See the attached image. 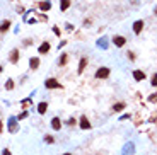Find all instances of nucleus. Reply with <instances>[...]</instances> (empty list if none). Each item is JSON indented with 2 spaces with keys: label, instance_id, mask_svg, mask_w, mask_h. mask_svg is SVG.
I'll use <instances>...</instances> for the list:
<instances>
[{
  "label": "nucleus",
  "instance_id": "f257e3e1",
  "mask_svg": "<svg viewBox=\"0 0 157 155\" xmlns=\"http://www.w3.org/2000/svg\"><path fill=\"white\" fill-rule=\"evenodd\" d=\"M108 77H109V68L108 67H101L96 72V79H108Z\"/></svg>",
  "mask_w": 157,
  "mask_h": 155
},
{
  "label": "nucleus",
  "instance_id": "f03ea898",
  "mask_svg": "<svg viewBox=\"0 0 157 155\" xmlns=\"http://www.w3.org/2000/svg\"><path fill=\"white\" fill-rule=\"evenodd\" d=\"M45 85H46V89H58V87H60V82H58L57 79H48V80L45 82Z\"/></svg>",
  "mask_w": 157,
  "mask_h": 155
},
{
  "label": "nucleus",
  "instance_id": "7ed1b4c3",
  "mask_svg": "<svg viewBox=\"0 0 157 155\" xmlns=\"http://www.w3.org/2000/svg\"><path fill=\"white\" fill-rule=\"evenodd\" d=\"M142 29H143V21H135L133 22V32H135V34H140Z\"/></svg>",
  "mask_w": 157,
  "mask_h": 155
},
{
  "label": "nucleus",
  "instance_id": "20e7f679",
  "mask_svg": "<svg viewBox=\"0 0 157 155\" xmlns=\"http://www.w3.org/2000/svg\"><path fill=\"white\" fill-rule=\"evenodd\" d=\"M133 79H135L137 82H142L145 79V73H143L142 70H135V72H133Z\"/></svg>",
  "mask_w": 157,
  "mask_h": 155
},
{
  "label": "nucleus",
  "instance_id": "39448f33",
  "mask_svg": "<svg viewBox=\"0 0 157 155\" xmlns=\"http://www.w3.org/2000/svg\"><path fill=\"white\" fill-rule=\"evenodd\" d=\"M113 43H115V46H123L126 43V39L123 36H115L113 37Z\"/></svg>",
  "mask_w": 157,
  "mask_h": 155
},
{
  "label": "nucleus",
  "instance_id": "423d86ee",
  "mask_svg": "<svg viewBox=\"0 0 157 155\" xmlns=\"http://www.w3.org/2000/svg\"><path fill=\"white\" fill-rule=\"evenodd\" d=\"M80 128L82 130H89L91 128V123H89V119H87V116H82V118H80Z\"/></svg>",
  "mask_w": 157,
  "mask_h": 155
},
{
  "label": "nucleus",
  "instance_id": "0eeeda50",
  "mask_svg": "<svg viewBox=\"0 0 157 155\" xmlns=\"http://www.w3.org/2000/svg\"><path fill=\"white\" fill-rule=\"evenodd\" d=\"M38 51H39V55L48 53V51H50V43H48V41H45V43H43L41 46H39V49H38Z\"/></svg>",
  "mask_w": 157,
  "mask_h": 155
},
{
  "label": "nucleus",
  "instance_id": "6e6552de",
  "mask_svg": "<svg viewBox=\"0 0 157 155\" xmlns=\"http://www.w3.org/2000/svg\"><path fill=\"white\" fill-rule=\"evenodd\" d=\"M46 111H48V104L46 102H39V104H38V112H39V114H45Z\"/></svg>",
  "mask_w": 157,
  "mask_h": 155
},
{
  "label": "nucleus",
  "instance_id": "1a4fd4ad",
  "mask_svg": "<svg viewBox=\"0 0 157 155\" xmlns=\"http://www.w3.org/2000/svg\"><path fill=\"white\" fill-rule=\"evenodd\" d=\"M17 60H19V49H12L11 51V61L12 63H17Z\"/></svg>",
  "mask_w": 157,
  "mask_h": 155
},
{
  "label": "nucleus",
  "instance_id": "9d476101",
  "mask_svg": "<svg viewBox=\"0 0 157 155\" xmlns=\"http://www.w3.org/2000/svg\"><path fill=\"white\" fill-rule=\"evenodd\" d=\"M51 128L53 130H60L62 128V121H60L58 118H53L51 119Z\"/></svg>",
  "mask_w": 157,
  "mask_h": 155
},
{
  "label": "nucleus",
  "instance_id": "9b49d317",
  "mask_svg": "<svg viewBox=\"0 0 157 155\" xmlns=\"http://www.w3.org/2000/svg\"><path fill=\"white\" fill-rule=\"evenodd\" d=\"M29 67H31L32 70H36L38 67H39V58H31L29 60Z\"/></svg>",
  "mask_w": 157,
  "mask_h": 155
},
{
  "label": "nucleus",
  "instance_id": "f8f14e48",
  "mask_svg": "<svg viewBox=\"0 0 157 155\" xmlns=\"http://www.w3.org/2000/svg\"><path fill=\"white\" fill-rule=\"evenodd\" d=\"M85 65H87V58H82L80 60V63H78V70H77L78 73H82V72L85 70Z\"/></svg>",
  "mask_w": 157,
  "mask_h": 155
},
{
  "label": "nucleus",
  "instance_id": "ddd939ff",
  "mask_svg": "<svg viewBox=\"0 0 157 155\" xmlns=\"http://www.w3.org/2000/svg\"><path fill=\"white\" fill-rule=\"evenodd\" d=\"M123 109H125V102H118V104L113 106V111H115V112H121Z\"/></svg>",
  "mask_w": 157,
  "mask_h": 155
},
{
  "label": "nucleus",
  "instance_id": "4468645a",
  "mask_svg": "<svg viewBox=\"0 0 157 155\" xmlns=\"http://www.w3.org/2000/svg\"><path fill=\"white\" fill-rule=\"evenodd\" d=\"M68 7H70V0H62V4H60V9H62L63 12L67 10Z\"/></svg>",
  "mask_w": 157,
  "mask_h": 155
},
{
  "label": "nucleus",
  "instance_id": "2eb2a0df",
  "mask_svg": "<svg viewBox=\"0 0 157 155\" xmlns=\"http://www.w3.org/2000/svg\"><path fill=\"white\" fill-rule=\"evenodd\" d=\"M50 7H51L50 2H41V4H39V9H41V10H48Z\"/></svg>",
  "mask_w": 157,
  "mask_h": 155
},
{
  "label": "nucleus",
  "instance_id": "dca6fc26",
  "mask_svg": "<svg viewBox=\"0 0 157 155\" xmlns=\"http://www.w3.org/2000/svg\"><path fill=\"white\" fill-rule=\"evenodd\" d=\"M9 26H11V21H4V22H2V32L9 31Z\"/></svg>",
  "mask_w": 157,
  "mask_h": 155
},
{
  "label": "nucleus",
  "instance_id": "f3484780",
  "mask_svg": "<svg viewBox=\"0 0 157 155\" xmlns=\"http://www.w3.org/2000/svg\"><path fill=\"white\" fill-rule=\"evenodd\" d=\"M150 84H152L154 87H157V73L152 75V82H150Z\"/></svg>",
  "mask_w": 157,
  "mask_h": 155
},
{
  "label": "nucleus",
  "instance_id": "a211bd4d",
  "mask_svg": "<svg viewBox=\"0 0 157 155\" xmlns=\"http://www.w3.org/2000/svg\"><path fill=\"white\" fill-rule=\"evenodd\" d=\"M67 63V55H62V58H60V65H65Z\"/></svg>",
  "mask_w": 157,
  "mask_h": 155
},
{
  "label": "nucleus",
  "instance_id": "6ab92c4d",
  "mask_svg": "<svg viewBox=\"0 0 157 155\" xmlns=\"http://www.w3.org/2000/svg\"><path fill=\"white\" fill-rule=\"evenodd\" d=\"M45 140H46L48 143H53V142H55V138H53V136H50V135H46V136H45Z\"/></svg>",
  "mask_w": 157,
  "mask_h": 155
},
{
  "label": "nucleus",
  "instance_id": "aec40b11",
  "mask_svg": "<svg viewBox=\"0 0 157 155\" xmlns=\"http://www.w3.org/2000/svg\"><path fill=\"white\" fill-rule=\"evenodd\" d=\"M12 87H14V84H12V80H7V89H9V91H11Z\"/></svg>",
  "mask_w": 157,
  "mask_h": 155
},
{
  "label": "nucleus",
  "instance_id": "412c9836",
  "mask_svg": "<svg viewBox=\"0 0 157 155\" xmlns=\"http://www.w3.org/2000/svg\"><path fill=\"white\" fill-rule=\"evenodd\" d=\"M75 123H77V121H75V119H73V118H70V119H68V123H67V124H70V126H73V124H75Z\"/></svg>",
  "mask_w": 157,
  "mask_h": 155
},
{
  "label": "nucleus",
  "instance_id": "4be33fe9",
  "mask_svg": "<svg viewBox=\"0 0 157 155\" xmlns=\"http://www.w3.org/2000/svg\"><path fill=\"white\" fill-rule=\"evenodd\" d=\"M11 130H12V131H16V124H14V119L11 121Z\"/></svg>",
  "mask_w": 157,
  "mask_h": 155
},
{
  "label": "nucleus",
  "instance_id": "5701e85b",
  "mask_svg": "<svg viewBox=\"0 0 157 155\" xmlns=\"http://www.w3.org/2000/svg\"><path fill=\"white\" fill-rule=\"evenodd\" d=\"M149 101H152V102H154V101H157V94H154V96H150V99H149Z\"/></svg>",
  "mask_w": 157,
  "mask_h": 155
},
{
  "label": "nucleus",
  "instance_id": "b1692460",
  "mask_svg": "<svg viewBox=\"0 0 157 155\" xmlns=\"http://www.w3.org/2000/svg\"><path fill=\"white\" fill-rule=\"evenodd\" d=\"M53 32H55V34H58V36H60V29H58V27H53Z\"/></svg>",
  "mask_w": 157,
  "mask_h": 155
},
{
  "label": "nucleus",
  "instance_id": "393cba45",
  "mask_svg": "<svg viewBox=\"0 0 157 155\" xmlns=\"http://www.w3.org/2000/svg\"><path fill=\"white\" fill-rule=\"evenodd\" d=\"M128 56H130V60H135V55L131 53V51H128Z\"/></svg>",
  "mask_w": 157,
  "mask_h": 155
},
{
  "label": "nucleus",
  "instance_id": "a878e982",
  "mask_svg": "<svg viewBox=\"0 0 157 155\" xmlns=\"http://www.w3.org/2000/svg\"><path fill=\"white\" fill-rule=\"evenodd\" d=\"M2 155H11V152H9V150H4V154Z\"/></svg>",
  "mask_w": 157,
  "mask_h": 155
},
{
  "label": "nucleus",
  "instance_id": "bb28decb",
  "mask_svg": "<svg viewBox=\"0 0 157 155\" xmlns=\"http://www.w3.org/2000/svg\"><path fill=\"white\" fill-rule=\"evenodd\" d=\"M63 155H72V154H63Z\"/></svg>",
  "mask_w": 157,
  "mask_h": 155
},
{
  "label": "nucleus",
  "instance_id": "cd10ccee",
  "mask_svg": "<svg viewBox=\"0 0 157 155\" xmlns=\"http://www.w3.org/2000/svg\"><path fill=\"white\" fill-rule=\"evenodd\" d=\"M155 16H157V9H155Z\"/></svg>",
  "mask_w": 157,
  "mask_h": 155
}]
</instances>
